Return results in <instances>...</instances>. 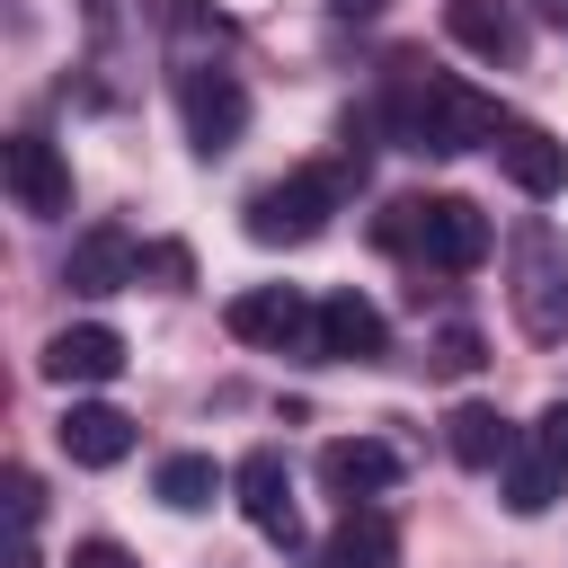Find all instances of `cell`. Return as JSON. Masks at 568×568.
<instances>
[{
  "label": "cell",
  "instance_id": "obj_1",
  "mask_svg": "<svg viewBox=\"0 0 568 568\" xmlns=\"http://www.w3.org/2000/svg\"><path fill=\"white\" fill-rule=\"evenodd\" d=\"M408 71V62H399ZM506 133V115H497V98H479L470 80H444V71H408L399 89H390V142L399 151H470V142H497Z\"/></svg>",
  "mask_w": 568,
  "mask_h": 568
},
{
  "label": "cell",
  "instance_id": "obj_2",
  "mask_svg": "<svg viewBox=\"0 0 568 568\" xmlns=\"http://www.w3.org/2000/svg\"><path fill=\"white\" fill-rule=\"evenodd\" d=\"M373 240L382 248H408V257H426L444 275H470L488 257V213L470 195H408V204H382Z\"/></svg>",
  "mask_w": 568,
  "mask_h": 568
},
{
  "label": "cell",
  "instance_id": "obj_3",
  "mask_svg": "<svg viewBox=\"0 0 568 568\" xmlns=\"http://www.w3.org/2000/svg\"><path fill=\"white\" fill-rule=\"evenodd\" d=\"M337 195H346V169H293V178H275V186L248 195V240L257 248H311L328 231Z\"/></svg>",
  "mask_w": 568,
  "mask_h": 568
},
{
  "label": "cell",
  "instance_id": "obj_4",
  "mask_svg": "<svg viewBox=\"0 0 568 568\" xmlns=\"http://www.w3.org/2000/svg\"><path fill=\"white\" fill-rule=\"evenodd\" d=\"M506 302H515L524 337H541V346L568 337V248H559L541 222L515 231V284H506Z\"/></svg>",
  "mask_w": 568,
  "mask_h": 568
},
{
  "label": "cell",
  "instance_id": "obj_5",
  "mask_svg": "<svg viewBox=\"0 0 568 568\" xmlns=\"http://www.w3.org/2000/svg\"><path fill=\"white\" fill-rule=\"evenodd\" d=\"M222 328L240 337V346H275V355H320V302H302L293 284H248V293H231V311H222Z\"/></svg>",
  "mask_w": 568,
  "mask_h": 568
},
{
  "label": "cell",
  "instance_id": "obj_6",
  "mask_svg": "<svg viewBox=\"0 0 568 568\" xmlns=\"http://www.w3.org/2000/svg\"><path fill=\"white\" fill-rule=\"evenodd\" d=\"M178 115H186V142L213 160V151H231L248 133V89L231 71H213V62H186L178 71Z\"/></svg>",
  "mask_w": 568,
  "mask_h": 568
},
{
  "label": "cell",
  "instance_id": "obj_7",
  "mask_svg": "<svg viewBox=\"0 0 568 568\" xmlns=\"http://www.w3.org/2000/svg\"><path fill=\"white\" fill-rule=\"evenodd\" d=\"M115 373H124V337H115L106 320H71V328L44 337V382L98 390V382H115Z\"/></svg>",
  "mask_w": 568,
  "mask_h": 568
},
{
  "label": "cell",
  "instance_id": "obj_8",
  "mask_svg": "<svg viewBox=\"0 0 568 568\" xmlns=\"http://www.w3.org/2000/svg\"><path fill=\"white\" fill-rule=\"evenodd\" d=\"M0 169H9V195H18V213H71V160L44 142V133H9V151H0Z\"/></svg>",
  "mask_w": 568,
  "mask_h": 568
},
{
  "label": "cell",
  "instance_id": "obj_9",
  "mask_svg": "<svg viewBox=\"0 0 568 568\" xmlns=\"http://www.w3.org/2000/svg\"><path fill=\"white\" fill-rule=\"evenodd\" d=\"M231 488H240V515H248L266 541H302V515H293V479H284V453H275V444L240 453Z\"/></svg>",
  "mask_w": 568,
  "mask_h": 568
},
{
  "label": "cell",
  "instance_id": "obj_10",
  "mask_svg": "<svg viewBox=\"0 0 568 568\" xmlns=\"http://www.w3.org/2000/svg\"><path fill=\"white\" fill-rule=\"evenodd\" d=\"M320 479H328V497L373 506V497L399 479V453H390L382 435H328V444H320Z\"/></svg>",
  "mask_w": 568,
  "mask_h": 568
},
{
  "label": "cell",
  "instance_id": "obj_11",
  "mask_svg": "<svg viewBox=\"0 0 568 568\" xmlns=\"http://www.w3.org/2000/svg\"><path fill=\"white\" fill-rule=\"evenodd\" d=\"M488 151H497V169L515 178V195H532V204H550V195L568 186V142H550L541 124H506Z\"/></svg>",
  "mask_w": 568,
  "mask_h": 568
},
{
  "label": "cell",
  "instance_id": "obj_12",
  "mask_svg": "<svg viewBox=\"0 0 568 568\" xmlns=\"http://www.w3.org/2000/svg\"><path fill=\"white\" fill-rule=\"evenodd\" d=\"M62 284H71V293H124V284H142V248H133L115 222H98V231H80V240H71Z\"/></svg>",
  "mask_w": 568,
  "mask_h": 568
},
{
  "label": "cell",
  "instance_id": "obj_13",
  "mask_svg": "<svg viewBox=\"0 0 568 568\" xmlns=\"http://www.w3.org/2000/svg\"><path fill=\"white\" fill-rule=\"evenodd\" d=\"M53 444H62L80 470H115V462L133 453V417H124V408H106V399H71V408H62V426H53Z\"/></svg>",
  "mask_w": 568,
  "mask_h": 568
},
{
  "label": "cell",
  "instance_id": "obj_14",
  "mask_svg": "<svg viewBox=\"0 0 568 568\" xmlns=\"http://www.w3.org/2000/svg\"><path fill=\"white\" fill-rule=\"evenodd\" d=\"M444 36L479 62H524V18L515 0H444Z\"/></svg>",
  "mask_w": 568,
  "mask_h": 568
},
{
  "label": "cell",
  "instance_id": "obj_15",
  "mask_svg": "<svg viewBox=\"0 0 568 568\" xmlns=\"http://www.w3.org/2000/svg\"><path fill=\"white\" fill-rule=\"evenodd\" d=\"M382 346H390V328H382V311H373L355 284L320 302V355H328V364H373Z\"/></svg>",
  "mask_w": 568,
  "mask_h": 568
},
{
  "label": "cell",
  "instance_id": "obj_16",
  "mask_svg": "<svg viewBox=\"0 0 568 568\" xmlns=\"http://www.w3.org/2000/svg\"><path fill=\"white\" fill-rule=\"evenodd\" d=\"M444 444H453V462H462V470H506L524 435H515V426H506L488 399H462V408L444 417Z\"/></svg>",
  "mask_w": 568,
  "mask_h": 568
},
{
  "label": "cell",
  "instance_id": "obj_17",
  "mask_svg": "<svg viewBox=\"0 0 568 568\" xmlns=\"http://www.w3.org/2000/svg\"><path fill=\"white\" fill-rule=\"evenodd\" d=\"M320 568H399V524L382 506H346V524L320 541Z\"/></svg>",
  "mask_w": 568,
  "mask_h": 568
},
{
  "label": "cell",
  "instance_id": "obj_18",
  "mask_svg": "<svg viewBox=\"0 0 568 568\" xmlns=\"http://www.w3.org/2000/svg\"><path fill=\"white\" fill-rule=\"evenodd\" d=\"M559 488H568V462H559L550 444H515V462L497 470V497H506L515 515H541V506H559Z\"/></svg>",
  "mask_w": 568,
  "mask_h": 568
},
{
  "label": "cell",
  "instance_id": "obj_19",
  "mask_svg": "<svg viewBox=\"0 0 568 568\" xmlns=\"http://www.w3.org/2000/svg\"><path fill=\"white\" fill-rule=\"evenodd\" d=\"M151 488H160V506H178V515H204V506L231 488V470H222L213 453H169V462L151 470Z\"/></svg>",
  "mask_w": 568,
  "mask_h": 568
},
{
  "label": "cell",
  "instance_id": "obj_20",
  "mask_svg": "<svg viewBox=\"0 0 568 568\" xmlns=\"http://www.w3.org/2000/svg\"><path fill=\"white\" fill-rule=\"evenodd\" d=\"M426 364H435L444 382H462V373H479V364H488V346H479V328H462V320H453V328H435V337H426Z\"/></svg>",
  "mask_w": 568,
  "mask_h": 568
},
{
  "label": "cell",
  "instance_id": "obj_21",
  "mask_svg": "<svg viewBox=\"0 0 568 568\" xmlns=\"http://www.w3.org/2000/svg\"><path fill=\"white\" fill-rule=\"evenodd\" d=\"M142 275H160V284H169V293H178V284H186V275H195V257H186V248H178V240H151V248H142Z\"/></svg>",
  "mask_w": 568,
  "mask_h": 568
},
{
  "label": "cell",
  "instance_id": "obj_22",
  "mask_svg": "<svg viewBox=\"0 0 568 568\" xmlns=\"http://www.w3.org/2000/svg\"><path fill=\"white\" fill-rule=\"evenodd\" d=\"M36 515H44V488H36V470H9V524H18V532H36Z\"/></svg>",
  "mask_w": 568,
  "mask_h": 568
},
{
  "label": "cell",
  "instance_id": "obj_23",
  "mask_svg": "<svg viewBox=\"0 0 568 568\" xmlns=\"http://www.w3.org/2000/svg\"><path fill=\"white\" fill-rule=\"evenodd\" d=\"M71 568H142L124 541H71Z\"/></svg>",
  "mask_w": 568,
  "mask_h": 568
},
{
  "label": "cell",
  "instance_id": "obj_24",
  "mask_svg": "<svg viewBox=\"0 0 568 568\" xmlns=\"http://www.w3.org/2000/svg\"><path fill=\"white\" fill-rule=\"evenodd\" d=\"M532 444H550V453L568 462V399H550V408H541V435H532Z\"/></svg>",
  "mask_w": 568,
  "mask_h": 568
},
{
  "label": "cell",
  "instance_id": "obj_25",
  "mask_svg": "<svg viewBox=\"0 0 568 568\" xmlns=\"http://www.w3.org/2000/svg\"><path fill=\"white\" fill-rule=\"evenodd\" d=\"M320 9H328V18H382L390 0H320Z\"/></svg>",
  "mask_w": 568,
  "mask_h": 568
},
{
  "label": "cell",
  "instance_id": "obj_26",
  "mask_svg": "<svg viewBox=\"0 0 568 568\" xmlns=\"http://www.w3.org/2000/svg\"><path fill=\"white\" fill-rule=\"evenodd\" d=\"M9 568H44V559H36V541H27V532H18V541H9Z\"/></svg>",
  "mask_w": 568,
  "mask_h": 568
}]
</instances>
